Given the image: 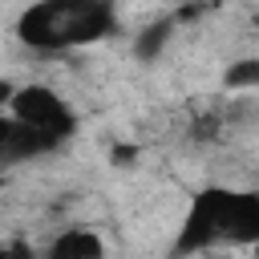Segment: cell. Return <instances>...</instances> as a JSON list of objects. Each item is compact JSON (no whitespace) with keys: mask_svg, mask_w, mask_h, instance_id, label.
I'll use <instances>...</instances> for the list:
<instances>
[{"mask_svg":"<svg viewBox=\"0 0 259 259\" xmlns=\"http://www.w3.org/2000/svg\"><path fill=\"white\" fill-rule=\"evenodd\" d=\"M223 81H227V89H251V85H259V61H255V57L235 61Z\"/></svg>","mask_w":259,"mask_h":259,"instance_id":"7","label":"cell"},{"mask_svg":"<svg viewBox=\"0 0 259 259\" xmlns=\"http://www.w3.org/2000/svg\"><path fill=\"white\" fill-rule=\"evenodd\" d=\"M0 259H32V247L24 239H0Z\"/></svg>","mask_w":259,"mask_h":259,"instance_id":"8","label":"cell"},{"mask_svg":"<svg viewBox=\"0 0 259 259\" xmlns=\"http://www.w3.org/2000/svg\"><path fill=\"white\" fill-rule=\"evenodd\" d=\"M227 202H231V190H202L178 231V243H174V255H190V251H202L210 247L214 239H223V223H227Z\"/></svg>","mask_w":259,"mask_h":259,"instance_id":"3","label":"cell"},{"mask_svg":"<svg viewBox=\"0 0 259 259\" xmlns=\"http://www.w3.org/2000/svg\"><path fill=\"white\" fill-rule=\"evenodd\" d=\"M109 162H113V166H134V162H138V146H134V142H117V146L109 150Z\"/></svg>","mask_w":259,"mask_h":259,"instance_id":"9","label":"cell"},{"mask_svg":"<svg viewBox=\"0 0 259 259\" xmlns=\"http://www.w3.org/2000/svg\"><path fill=\"white\" fill-rule=\"evenodd\" d=\"M166 36H170V24L162 20V24H150V28H142V36L134 40V53L142 57V61H154L162 49H166Z\"/></svg>","mask_w":259,"mask_h":259,"instance_id":"6","label":"cell"},{"mask_svg":"<svg viewBox=\"0 0 259 259\" xmlns=\"http://www.w3.org/2000/svg\"><path fill=\"white\" fill-rule=\"evenodd\" d=\"M223 235L227 239H239V243H251L259 235V198L255 194H231Z\"/></svg>","mask_w":259,"mask_h":259,"instance_id":"4","label":"cell"},{"mask_svg":"<svg viewBox=\"0 0 259 259\" xmlns=\"http://www.w3.org/2000/svg\"><path fill=\"white\" fill-rule=\"evenodd\" d=\"M12 93H16V89H12L8 81H0V105H4V101H12Z\"/></svg>","mask_w":259,"mask_h":259,"instance_id":"10","label":"cell"},{"mask_svg":"<svg viewBox=\"0 0 259 259\" xmlns=\"http://www.w3.org/2000/svg\"><path fill=\"white\" fill-rule=\"evenodd\" d=\"M105 247L93 231H65L53 247H49V259H101Z\"/></svg>","mask_w":259,"mask_h":259,"instance_id":"5","label":"cell"},{"mask_svg":"<svg viewBox=\"0 0 259 259\" xmlns=\"http://www.w3.org/2000/svg\"><path fill=\"white\" fill-rule=\"evenodd\" d=\"M113 32V8L93 4V0H53L36 4L20 16V40L36 49H65V45H85L101 40Z\"/></svg>","mask_w":259,"mask_h":259,"instance_id":"1","label":"cell"},{"mask_svg":"<svg viewBox=\"0 0 259 259\" xmlns=\"http://www.w3.org/2000/svg\"><path fill=\"white\" fill-rule=\"evenodd\" d=\"M12 121H20V125H28V130H40V134H49L53 142H61L65 134H73V109L53 93V89H45V85H24V89H16L12 93Z\"/></svg>","mask_w":259,"mask_h":259,"instance_id":"2","label":"cell"}]
</instances>
